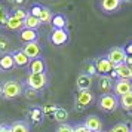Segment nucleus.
<instances>
[{
    "instance_id": "obj_44",
    "label": "nucleus",
    "mask_w": 132,
    "mask_h": 132,
    "mask_svg": "<svg viewBox=\"0 0 132 132\" xmlns=\"http://www.w3.org/2000/svg\"><path fill=\"white\" fill-rule=\"evenodd\" d=\"M131 132H132V125H131Z\"/></svg>"
},
{
    "instance_id": "obj_42",
    "label": "nucleus",
    "mask_w": 132,
    "mask_h": 132,
    "mask_svg": "<svg viewBox=\"0 0 132 132\" xmlns=\"http://www.w3.org/2000/svg\"><path fill=\"white\" fill-rule=\"evenodd\" d=\"M129 79L132 80V68H131V71H129Z\"/></svg>"
},
{
    "instance_id": "obj_40",
    "label": "nucleus",
    "mask_w": 132,
    "mask_h": 132,
    "mask_svg": "<svg viewBox=\"0 0 132 132\" xmlns=\"http://www.w3.org/2000/svg\"><path fill=\"white\" fill-rule=\"evenodd\" d=\"M125 64L129 67V68H132V56H128V58H126V62H125Z\"/></svg>"
},
{
    "instance_id": "obj_3",
    "label": "nucleus",
    "mask_w": 132,
    "mask_h": 132,
    "mask_svg": "<svg viewBox=\"0 0 132 132\" xmlns=\"http://www.w3.org/2000/svg\"><path fill=\"white\" fill-rule=\"evenodd\" d=\"M25 85H27V88L39 92L48 86V76H46V73L45 74H31L30 73L25 79Z\"/></svg>"
},
{
    "instance_id": "obj_37",
    "label": "nucleus",
    "mask_w": 132,
    "mask_h": 132,
    "mask_svg": "<svg viewBox=\"0 0 132 132\" xmlns=\"http://www.w3.org/2000/svg\"><path fill=\"white\" fill-rule=\"evenodd\" d=\"M125 52H126V55H128V56H132V42L125 48Z\"/></svg>"
},
{
    "instance_id": "obj_17",
    "label": "nucleus",
    "mask_w": 132,
    "mask_h": 132,
    "mask_svg": "<svg viewBox=\"0 0 132 132\" xmlns=\"http://www.w3.org/2000/svg\"><path fill=\"white\" fill-rule=\"evenodd\" d=\"M13 56V61H15V65L16 67H27L30 64V58L22 52V49H18L12 54Z\"/></svg>"
},
{
    "instance_id": "obj_8",
    "label": "nucleus",
    "mask_w": 132,
    "mask_h": 132,
    "mask_svg": "<svg viewBox=\"0 0 132 132\" xmlns=\"http://www.w3.org/2000/svg\"><path fill=\"white\" fill-rule=\"evenodd\" d=\"M51 42L55 46H61L68 42V31L65 28H54L52 34H51Z\"/></svg>"
},
{
    "instance_id": "obj_34",
    "label": "nucleus",
    "mask_w": 132,
    "mask_h": 132,
    "mask_svg": "<svg viewBox=\"0 0 132 132\" xmlns=\"http://www.w3.org/2000/svg\"><path fill=\"white\" fill-rule=\"evenodd\" d=\"M42 9H43V6L42 5H33V6H31V11H30V13L31 15H34V16H36V18H39V16H40V13H42Z\"/></svg>"
},
{
    "instance_id": "obj_33",
    "label": "nucleus",
    "mask_w": 132,
    "mask_h": 132,
    "mask_svg": "<svg viewBox=\"0 0 132 132\" xmlns=\"http://www.w3.org/2000/svg\"><path fill=\"white\" fill-rule=\"evenodd\" d=\"M55 132H74V126L68 125V123H62L56 128V131Z\"/></svg>"
},
{
    "instance_id": "obj_18",
    "label": "nucleus",
    "mask_w": 132,
    "mask_h": 132,
    "mask_svg": "<svg viewBox=\"0 0 132 132\" xmlns=\"http://www.w3.org/2000/svg\"><path fill=\"white\" fill-rule=\"evenodd\" d=\"M13 67H15V61L12 54H5L0 56V70L7 71V70H12Z\"/></svg>"
},
{
    "instance_id": "obj_1",
    "label": "nucleus",
    "mask_w": 132,
    "mask_h": 132,
    "mask_svg": "<svg viewBox=\"0 0 132 132\" xmlns=\"http://www.w3.org/2000/svg\"><path fill=\"white\" fill-rule=\"evenodd\" d=\"M98 107L105 113H113L116 111L119 105V98L114 94H101L100 100H98Z\"/></svg>"
},
{
    "instance_id": "obj_19",
    "label": "nucleus",
    "mask_w": 132,
    "mask_h": 132,
    "mask_svg": "<svg viewBox=\"0 0 132 132\" xmlns=\"http://www.w3.org/2000/svg\"><path fill=\"white\" fill-rule=\"evenodd\" d=\"M42 25V22H40V19L36 18L34 15H31V13H28V16L24 19V28H28V30H36Z\"/></svg>"
},
{
    "instance_id": "obj_13",
    "label": "nucleus",
    "mask_w": 132,
    "mask_h": 132,
    "mask_svg": "<svg viewBox=\"0 0 132 132\" xmlns=\"http://www.w3.org/2000/svg\"><path fill=\"white\" fill-rule=\"evenodd\" d=\"M76 86H77V90H90L92 77L86 73H80L76 79Z\"/></svg>"
},
{
    "instance_id": "obj_35",
    "label": "nucleus",
    "mask_w": 132,
    "mask_h": 132,
    "mask_svg": "<svg viewBox=\"0 0 132 132\" xmlns=\"http://www.w3.org/2000/svg\"><path fill=\"white\" fill-rule=\"evenodd\" d=\"M74 132H92V131H89L83 123H79V125H74Z\"/></svg>"
},
{
    "instance_id": "obj_26",
    "label": "nucleus",
    "mask_w": 132,
    "mask_h": 132,
    "mask_svg": "<svg viewBox=\"0 0 132 132\" xmlns=\"http://www.w3.org/2000/svg\"><path fill=\"white\" fill-rule=\"evenodd\" d=\"M67 117H68V111H67L64 107H58V110L55 111V116H54V120H56V122H60L61 125L62 123H65Z\"/></svg>"
},
{
    "instance_id": "obj_27",
    "label": "nucleus",
    "mask_w": 132,
    "mask_h": 132,
    "mask_svg": "<svg viewBox=\"0 0 132 132\" xmlns=\"http://www.w3.org/2000/svg\"><path fill=\"white\" fill-rule=\"evenodd\" d=\"M85 70H86V74H89L90 77H94V76H96L98 74V71H96V65H95V60H88L86 62H85Z\"/></svg>"
},
{
    "instance_id": "obj_24",
    "label": "nucleus",
    "mask_w": 132,
    "mask_h": 132,
    "mask_svg": "<svg viewBox=\"0 0 132 132\" xmlns=\"http://www.w3.org/2000/svg\"><path fill=\"white\" fill-rule=\"evenodd\" d=\"M114 71L117 74V79H129V71H131V68L126 65V64H120L114 68ZM131 80V79H129Z\"/></svg>"
},
{
    "instance_id": "obj_2",
    "label": "nucleus",
    "mask_w": 132,
    "mask_h": 132,
    "mask_svg": "<svg viewBox=\"0 0 132 132\" xmlns=\"http://www.w3.org/2000/svg\"><path fill=\"white\" fill-rule=\"evenodd\" d=\"M95 101V95L92 90H77L76 98H74V105L77 111H83Z\"/></svg>"
},
{
    "instance_id": "obj_28",
    "label": "nucleus",
    "mask_w": 132,
    "mask_h": 132,
    "mask_svg": "<svg viewBox=\"0 0 132 132\" xmlns=\"http://www.w3.org/2000/svg\"><path fill=\"white\" fill-rule=\"evenodd\" d=\"M11 49V42L6 36H2L0 34V54H7V51Z\"/></svg>"
},
{
    "instance_id": "obj_30",
    "label": "nucleus",
    "mask_w": 132,
    "mask_h": 132,
    "mask_svg": "<svg viewBox=\"0 0 132 132\" xmlns=\"http://www.w3.org/2000/svg\"><path fill=\"white\" fill-rule=\"evenodd\" d=\"M108 132H131V128L126 125V123L120 122V123H116L114 126H111Z\"/></svg>"
},
{
    "instance_id": "obj_15",
    "label": "nucleus",
    "mask_w": 132,
    "mask_h": 132,
    "mask_svg": "<svg viewBox=\"0 0 132 132\" xmlns=\"http://www.w3.org/2000/svg\"><path fill=\"white\" fill-rule=\"evenodd\" d=\"M43 117H45V114H43V110L40 107H31L28 110V120L31 122V125H40L43 122Z\"/></svg>"
},
{
    "instance_id": "obj_9",
    "label": "nucleus",
    "mask_w": 132,
    "mask_h": 132,
    "mask_svg": "<svg viewBox=\"0 0 132 132\" xmlns=\"http://www.w3.org/2000/svg\"><path fill=\"white\" fill-rule=\"evenodd\" d=\"M22 52L30 58V61L36 60V58H40V55H42V46L39 45V42L25 43L24 48H22Z\"/></svg>"
},
{
    "instance_id": "obj_7",
    "label": "nucleus",
    "mask_w": 132,
    "mask_h": 132,
    "mask_svg": "<svg viewBox=\"0 0 132 132\" xmlns=\"http://www.w3.org/2000/svg\"><path fill=\"white\" fill-rule=\"evenodd\" d=\"M129 92H132V80H129V79H117L114 82L113 94L117 98H120L125 94H129Z\"/></svg>"
},
{
    "instance_id": "obj_5",
    "label": "nucleus",
    "mask_w": 132,
    "mask_h": 132,
    "mask_svg": "<svg viewBox=\"0 0 132 132\" xmlns=\"http://www.w3.org/2000/svg\"><path fill=\"white\" fill-rule=\"evenodd\" d=\"M107 58L111 61V64H113L114 67H117V65H120V64H125L128 55H126V52H125V48L116 46V48H111L108 51Z\"/></svg>"
},
{
    "instance_id": "obj_4",
    "label": "nucleus",
    "mask_w": 132,
    "mask_h": 132,
    "mask_svg": "<svg viewBox=\"0 0 132 132\" xmlns=\"http://www.w3.org/2000/svg\"><path fill=\"white\" fill-rule=\"evenodd\" d=\"M22 94V86L16 80H7L3 83V98L6 100H15L21 96Z\"/></svg>"
},
{
    "instance_id": "obj_16",
    "label": "nucleus",
    "mask_w": 132,
    "mask_h": 132,
    "mask_svg": "<svg viewBox=\"0 0 132 132\" xmlns=\"http://www.w3.org/2000/svg\"><path fill=\"white\" fill-rule=\"evenodd\" d=\"M19 40L24 43H33V42H37V39H39V34H37L36 30H28V28H22V30L19 31Z\"/></svg>"
},
{
    "instance_id": "obj_31",
    "label": "nucleus",
    "mask_w": 132,
    "mask_h": 132,
    "mask_svg": "<svg viewBox=\"0 0 132 132\" xmlns=\"http://www.w3.org/2000/svg\"><path fill=\"white\" fill-rule=\"evenodd\" d=\"M12 15L15 16V18H18V19H21L22 22H24V19L28 16V12L25 11L24 7H15V11L12 12Z\"/></svg>"
},
{
    "instance_id": "obj_10",
    "label": "nucleus",
    "mask_w": 132,
    "mask_h": 132,
    "mask_svg": "<svg viewBox=\"0 0 132 132\" xmlns=\"http://www.w3.org/2000/svg\"><path fill=\"white\" fill-rule=\"evenodd\" d=\"M28 70L31 74H45L46 73V62L43 58H36L31 60L28 64Z\"/></svg>"
},
{
    "instance_id": "obj_22",
    "label": "nucleus",
    "mask_w": 132,
    "mask_h": 132,
    "mask_svg": "<svg viewBox=\"0 0 132 132\" xmlns=\"http://www.w3.org/2000/svg\"><path fill=\"white\" fill-rule=\"evenodd\" d=\"M119 105L125 111H132V92L129 94H125L119 98Z\"/></svg>"
},
{
    "instance_id": "obj_14",
    "label": "nucleus",
    "mask_w": 132,
    "mask_h": 132,
    "mask_svg": "<svg viewBox=\"0 0 132 132\" xmlns=\"http://www.w3.org/2000/svg\"><path fill=\"white\" fill-rule=\"evenodd\" d=\"M114 82L116 80H113L110 76H101L100 80H98V90L101 94H108L110 90H113Z\"/></svg>"
},
{
    "instance_id": "obj_32",
    "label": "nucleus",
    "mask_w": 132,
    "mask_h": 132,
    "mask_svg": "<svg viewBox=\"0 0 132 132\" xmlns=\"http://www.w3.org/2000/svg\"><path fill=\"white\" fill-rule=\"evenodd\" d=\"M42 110H43V114H45L46 117H49V119H54L55 111L58 110V105H45Z\"/></svg>"
},
{
    "instance_id": "obj_21",
    "label": "nucleus",
    "mask_w": 132,
    "mask_h": 132,
    "mask_svg": "<svg viewBox=\"0 0 132 132\" xmlns=\"http://www.w3.org/2000/svg\"><path fill=\"white\" fill-rule=\"evenodd\" d=\"M51 24L54 25V28H67L68 21H67L65 15H62V13H55Z\"/></svg>"
},
{
    "instance_id": "obj_20",
    "label": "nucleus",
    "mask_w": 132,
    "mask_h": 132,
    "mask_svg": "<svg viewBox=\"0 0 132 132\" xmlns=\"http://www.w3.org/2000/svg\"><path fill=\"white\" fill-rule=\"evenodd\" d=\"M22 27H24V22H22L21 19L15 18L12 13H11V16H9V19H7L6 28H9V30H12V31H21Z\"/></svg>"
},
{
    "instance_id": "obj_11",
    "label": "nucleus",
    "mask_w": 132,
    "mask_h": 132,
    "mask_svg": "<svg viewBox=\"0 0 132 132\" xmlns=\"http://www.w3.org/2000/svg\"><path fill=\"white\" fill-rule=\"evenodd\" d=\"M83 125L92 132H102V122L98 116H88L85 119Z\"/></svg>"
},
{
    "instance_id": "obj_6",
    "label": "nucleus",
    "mask_w": 132,
    "mask_h": 132,
    "mask_svg": "<svg viewBox=\"0 0 132 132\" xmlns=\"http://www.w3.org/2000/svg\"><path fill=\"white\" fill-rule=\"evenodd\" d=\"M95 65H96V71L101 76H110L114 71V65L111 64V61L105 56H98L95 58Z\"/></svg>"
},
{
    "instance_id": "obj_39",
    "label": "nucleus",
    "mask_w": 132,
    "mask_h": 132,
    "mask_svg": "<svg viewBox=\"0 0 132 132\" xmlns=\"http://www.w3.org/2000/svg\"><path fill=\"white\" fill-rule=\"evenodd\" d=\"M0 132H12V129H11V126H7V125H2Z\"/></svg>"
},
{
    "instance_id": "obj_36",
    "label": "nucleus",
    "mask_w": 132,
    "mask_h": 132,
    "mask_svg": "<svg viewBox=\"0 0 132 132\" xmlns=\"http://www.w3.org/2000/svg\"><path fill=\"white\" fill-rule=\"evenodd\" d=\"M25 96L31 100V98L37 96V90H33V89H30V88H27V89H25Z\"/></svg>"
},
{
    "instance_id": "obj_25",
    "label": "nucleus",
    "mask_w": 132,
    "mask_h": 132,
    "mask_svg": "<svg viewBox=\"0 0 132 132\" xmlns=\"http://www.w3.org/2000/svg\"><path fill=\"white\" fill-rule=\"evenodd\" d=\"M52 18H54L52 11H51L49 7H45V6H43L42 13H40V16H39L40 22H42V24H51V22H52Z\"/></svg>"
},
{
    "instance_id": "obj_38",
    "label": "nucleus",
    "mask_w": 132,
    "mask_h": 132,
    "mask_svg": "<svg viewBox=\"0 0 132 132\" xmlns=\"http://www.w3.org/2000/svg\"><path fill=\"white\" fill-rule=\"evenodd\" d=\"M11 5H13V6H18V5H22L24 3V0H7Z\"/></svg>"
},
{
    "instance_id": "obj_29",
    "label": "nucleus",
    "mask_w": 132,
    "mask_h": 132,
    "mask_svg": "<svg viewBox=\"0 0 132 132\" xmlns=\"http://www.w3.org/2000/svg\"><path fill=\"white\" fill-rule=\"evenodd\" d=\"M9 16H11V13L7 12L6 7H5V6H0V27H6Z\"/></svg>"
},
{
    "instance_id": "obj_12",
    "label": "nucleus",
    "mask_w": 132,
    "mask_h": 132,
    "mask_svg": "<svg viewBox=\"0 0 132 132\" xmlns=\"http://www.w3.org/2000/svg\"><path fill=\"white\" fill-rule=\"evenodd\" d=\"M120 5H122V0H101L100 2L101 11L105 13H113L116 11H119Z\"/></svg>"
},
{
    "instance_id": "obj_23",
    "label": "nucleus",
    "mask_w": 132,
    "mask_h": 132,
    "mask_svg": "<svg viewBox=\"0 0 132 132\" xmlns=\"http://www.w3.org/2000/svg\"><path fill=\"white\" fill-rule=\"evenodd\" d=\"M11 129H12V132H30V126L24 120H16L11 125Z\"/></svg>"
},
{
    "instance_id": "obj_45",
    "label": "nucleus",
    "mask_w": 132,
    "mask_h": 132,
    "mask_svg": "<svg viewBox=\"0 0 132 132\" xmlns=\"http://www.w3.org/2000/svg\"><path fill=\"white\" fill-rule=\"evenodd\" d=\"M0 128H2V123H0Z\"/></svg>"
},
{
    "instance_id": "obj_43",
    "label": "nucleus",
    "mask_w": 132,
    "mask_h": 132,
    "mask_svg": "<svg viewBox=\"0 0 132 132\" xmlns=\"http://www.w3.org/2000/svg\"><path fill=\"white\" fill-rule=\"evenodd\" d=\"M122 2H128V3H129V2H132V0H122Z\"/></svg>"
},
{
    "instance_id": "obj_41",
    "label": "nucleus",
    "mask_w": 132,
    "mask_h": 132,
    "mask_svg": "<svg viewBox=\"0 0 132 132\" xmlns=\"http://www.w3.org/2000/svg\"><path fill=\"white\" fill-rule=\"evenodd\" d=\"M0 96H3V85L0 83Z\"/></svg>"
}]
</instances>
